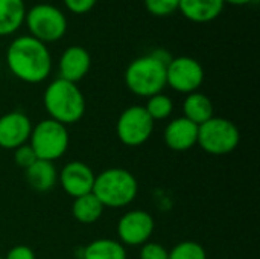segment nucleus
I'll list each match as a JSON object with an SVG mask.
<instances>
[{"label": "nucleus", "instance_id": "20", "mask_svg": "<svg viewBox=\"0 0 260 259\" xmlns=\"http://www.w3.org/2000/svg\"><path fill=\"white\" fill-rule=\"evenodd\" d=\"M81 259H126V249L111 238H99L87 244Z\"/></svg>", "mask_w": 260, "mask_h": 259}, {"label": "nucleus", "instance_id": "15", "mask_svg": "<svg viewBox=\"0 0 260 259\" xmlns=\"http://www.w3.org/2000/svg\"><path fill=\"white\" fill-rule=\"evenodd\" d=\"M224 0H180L178 11L193 23H210L224 11Z\"/></svg>", "mask_w": 260, "mask_h": 259}, {"label": "nucleus", "instance_id": "10", "mask_svg": "<svg viewBox=\"0 0 260 259\" xmlns=\"http://www.w3.org/2000/svg\"><path fill=\"white\" fill-rule=\"evenodd\" d=\"M155 229V221L152 215L143 209H134L125 212L117 223L119 243L123 246H143L146 244Z\"/></svg>", "mask_w": 260, "mask_h": 259}, {"label": "nucleus", "instance_id": "12", "mask_svg": "<svg viewBox=\"0 0 260 259\" xmlns=\"http://www.w3.org/2000/svg\"><path fill=\"white\" fill-rule=\"evenodd\" d=\"M32 122L23 111H9L0 116V148L17 150L29 142Z\"/></svg>", "mask_w": 260, "mask_h": 259}, {"label": "nucleus", "instance_id": "11", "mask_svg": "<svg viewBox=\"0 0 260 259\" xmlns=\"http://www.w3.org/2000/svg\"><path fill=\"white\" fill-rule=\"evenodd\" d=\"M94 179V171L81 160H72L66 163L58 172V182L62 191L73 198L90 194L93 191Z\"/></svg>", "mask_w": 260, "mask_h": 259}, {"label": "nucleus", "instance_id": "9", "mask_svg": "<svg viewBox=\"0 0 260 259\" xmlns=\"http://www.w3.org/2000/svg\"><path fill=\"white\" fill-rule=\"evenodd\" d=\"M204 82V69L192 56H177L166 66V85L178 93H193Z\"/></svg>", "mask_w": 260, "mask_h": 259}, {"label": "nucleus", "instance_id": "22", "mask_svg": "<svg viewBox=\"0 0 260 259\" xmlns=\"http://www.w3.org/2000/svg\"><path fill=\"white\" fill-rule=\"evenodd\" d=\"M168 259H207V253L197 241H181L169 252Z\"/></svg>", "mask_w": 260, "mask_h": 259}, {"label": "nucleus", "instance_id": "24", "mask_svg": "<svg viewBox=\"0 0 260 259\" xmlns=\"http://www.w3.org/2000/svg\"><path fill=\"white\" fill-rule=\"evenodd\" d=\"M14 160L18 166H21L23 169L29 168L32 163H35L38 160L37 154L34 153V150L30 148L29 143H24L21 147H18L17 150H14Z\"/></svg>", "mask_w": 260, "mask_h": 259}, {"label": "nucleus", "instance_id": "27", "mask_svg": "<svg viewBox=\"0 0 260 259\" xmlns=\"http://www.w3.org/2000/svg\"><path fill=\"white\" fill-rule=\"evenodd\" d=\"M3 259H37V256L29 246L18 244V246H14L12 249H9Z\"/></svg>", "mask_w": 260, "mask_h": 259}, {"label": "nucleus", "instance_id": "30", "mask_svg": "<svg viewBox=\"0 0 260 259\" xmlns=\"http://www.w3.org/2000/svg\"><path fill=\"white\" fill-rule=\"evenodd\" d=\"M0 259H3V258H2V256H0Z\"/></svg>", "mask_w": 260, "mask_h": 259}, {"label": "nucleus", "instance_id": "1", "mask_svg": "<svg viewBox=\"0 0 260 259\" xmlns=\"http://www.w3.org/2000/svg\"><path fill=\"white\" fill-rule=\"evenodd\" d=\"M6 64L17 79L27 84H40L52 72V55L40 40L30 35H21L9 44Z\"/></svg>", "mask_w": 260, "mask_h": 259}, {"label": "nucleus", "instance_id": "29", "mask_svg": "<svg viewBox=\"0 0 260 259\" xmlns=\"http://www.w3.org/2000/svg\"><path fill=\"white\" fill-rule=\"evenodd\" d=\"M0 69H2V64H0Z\"/></svg>", "mask_w": 260, "mask_h": 259}, {"label": "nucleus", "instance_id": "18", "mask_svg": "<svg viewBox=\"0 0 260 259\" xmlns=\"http://www.w3.org/2000/svg\"><path fill=\"white\" fill-rule=\"evenodd\" d=\"M26 6L23 0H0V37L12 35L24 23Z\"/></svg>", "mask_w": 260, "mask_h": 259}, {"label": "nucleus", "instance_id": "5", "mask_svg": "<svg viewBox=\"0 0 260 259\" xmlns=\"http://www.w3.org/2000/svg\"><path fill=\"white\" fill-rule=\"evenodd\" d=\"M27 143L40 160L55 162L69 150V130L66 125L47 118L32 127Z\"/></svg>", "mask_w": 260, "mask_h": 259}, {"label": "nucleus", "instance_id": "21", "mask_svg": "<svg viewBox=\"0 0 260 259\" xmlns=\"http://www.w3.org/2000/svg\"><path fill=\"white\" fill-rule=\"evenodd\" d=\"M143 107L154 122L168 119L174 111V102L165 93H157V95L148 98L146 105H143Z\"/></svg>", "mask_w": 260, "mask_h": 259}, {"label": "nucleus", "instance_id": "28", "mask_svg": "<svg viewBox=\"0 0 260 259\" xmlns=\"http://www.w3.org/2000/svg\"><path fill=\"white\" fill-rule=\"evenodd\" d=\"M253 0H224V3H232V5H238V6H242V5H248L251 3Z\"/></svg>", "mask_w": 260, "mask_h": 259}, {"label": "nucleus", "instance_id": "14", "mask_svg": "<svg viewBox=\"0 0 260 259\" xmlns=\"http://www.w3.org/2000/svg\"><path fill=\"white\" fill-rule=\"evenodd\" d=\"M165 143L169 150L184 153L192 150L198 142V125L186 119L184 116L172 119L163 134Z\"/></svg>", "mask_w": 260, "mask_h": 259}, {"label": "nucleus", "instance_id": "16", "mask_svg": "<svg viewBox=\"0 0 260 259\" xmlns=\"http://www.w3.org/2000/svg\"><path fill=\"white\" fill-rule=\"evenodd\" d=\"M24 176L27 185L37 192H47L58 182V169L53 162L40 159L24 169Z\"/></svg>", "mask_w": 260, "mask_h": 259}, {"label": "nucleus", "instance_id": "8", "mask_svg": "<svg viewBox=\"0 0 260 259\" xmlns=\"http://www.w3.org/2000/svg\"><path fill=\"white\" fill-rule=\"evenodd\" d=\"M119 140L126 147H140L154 133V121L143 105H131L125 108L116 124Z\"/></svg>", "mask_w": 260, "mask_h": 259}, {"label": "nucleus", "instance_id": "17", "mask_svg": "<svg viewBox=\"0 0 260 259\" xmlns=\"http://www.w3.org/2000/svg\"><path fill=\"white\" fill-rule=\"evenodd\" d=\"M215 107L212 99L201 93V92H193L186 96L183 101V116L189 119L190 122L197 124L198 127L213 118L215 114Z\"/></svg>", "mask_w": 260, "mask_h": 259}, {"label": "nucleus", "instance_id": "13", "mask_svg": "<svg viewBox=\"0 0 260 259\" xmlns=\"http://www.w3.org/2000/svg\"><path fill=\"white\" fill-rule=\"evenodd\" d=\"M90 67H91L90 52L82 46H70L59 56L58 78L78 84L81 79L87 76Z\"/></svg>", "mask_w": 260, "mask_h": 259}, {"label": "nucleus", "instance_id": "2", "mask_svg": "<svg viewBox=\"0 0 260 259\" xmlns=\"http://www.w3.org/2000/svg\"><path fill=\"white\" fill-rule=\"evenodd\" d=\"M43 104L49 114L62 125H72L82 119L85 114V98L78 84L56 78L44 90Z\"/></svg>", "mask_w": 260, "mask_h": 259}, {"label": "nucleus", "instance_id": "4", "mask_svg": "<svg viewBox=\"0 0 260 259\" xmlns=\"http://www.w3.org/2000/svg\"><path fill=\"white\" fill-rule=\"evenodd\" d=\"M125 84L131 93L142 98L161 93L166 87V64L152 53L139 56L126 67Z\"/></svg>", "mask_w": 260, "mask_h": 259}, {"label": "nucleus", "instance_id": "25", "mask_svg": "<svg viewBox=\"0 0 260 259\" xmlns=\"http://www.w3.org/2000/svg\"><path fill=\"white\" fill-rule=\"evenodd\" d=\"M169 252L158 243L148 241L140 249V259H168Z\"/></svg>", "mask_w": 260, "mask_h": 259}, {"label": "nucleus", "instance_id": "19", "mask_svg": "<svg viewBox=\"0 0 260 259\" xmlns=\"http://www.w3.org/2000/svg\"><path fill=\"white\" fill-rule=\"evenodd\" d=\"M104 209L105 208L102 206V203L94 197L93 192H90L82 197L73 198L72 215L81 224H93L99 221L104 214Z\"/></svg>", "mask_w": 260, "mask_h": 259}, {"label": "nucleus", "instance_id": "26", "mask_svg": "<svg viewBox=\"0 0 260 259\" xmlns=\"http://www.w3.org/2000/svg\"><path fill=\"white\" fill-rule=\"evenodd\" d=\"M96 2L98 0H64V5L70 12L82 15V14L90 12L94 8Z\"/></svg>", "mask_w": 260, "mask_h": 259}, {"label": "nucleus", "instance_id": "7", "mask_svg": "<svg viewBox=\"0 0 260 259\" xmlns=\"http://www.w3.org/2000/svg\"><path fill=\"white\" fill-rule=\"evenodd\" d=\"M24 23L30 32L29 35L44 44L61 40L67 32V18L64 12L49 3H38L26 11Z\"/></svg>", "mask_w": 260, "mask_h": 259}, {"label": "nucleus", "instance_id": "23", "mask_svg": "<svg viewBox=\"0 0 260 259\" xmlns=\"http://www.w3.org/2000/svg\"><path fill=\"white\" fill-rule=\"evenodd\" d=\"M180 0H145V8L149 14L157 17H166L178 11Z\"/></svg>", "mask_w": 260, "mask_h": 259}, {"label": "nucleus", "instance_id": "6", "mask_svg": "<svg viewBox=\"0 0 260 259\" xmlns=\"http://www.w3.org/2000/svg\"><path fill=\"white\" fill-rule=\"evenodd\" d=\"M241 142V131L230 119L210 118L198 127L200 148L212 156H225L233 153Z\"/></svg>", "mask_w": 260, "mask_h": 259}, {"label": "nucleus", "instance_id": "3", "mask_svg": "<svg viewBox=\"0 0 260 259\" xmlns=\"http://www.w3.org/2000/svg\"><path fill=\"white\" fill-rule=\"evenodd\" d=\"M91 192L104 208L120 209L136 200L139 183L131 171L125 168H108L96 176Z\"/></svg>", "mask_w": 260, "mask_h": 259}]
</instances>
